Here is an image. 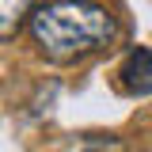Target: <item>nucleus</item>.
<instances>
[{
	"instance_id": "obj_4",
	"label": "nucleus",
	"mask_w": 152,
	"mask_h": 152,
	"mask_svg": "<svg viewBox=\"0 0 152 152\" xmlns=\"http://www.w3.org/2000/svg\"><path fill=\"white\" fill-rule=\"evenodd\" d=\"M72 152H126L118 137H80L72 145Z\"/></svg>"
},
{
	"instance_id": "obj_1",
	"label": "nucleus",
	"mask_w": 152,
	"mask_h": 152,
	"mask_svg": "<svg viewBox=\"0 0 152 152\" xmlns=\"http://www.w3.org/2000/svg\"><path fill=\"white\" fill-rule=\"evenodd\" d=\"M34 46L53 65H76L118 42V19L95 0H53L31 19Z\"/></svg>"
},
{
	"instance_id": "obj_3",
	"label": "nucleus",
	"mask_w": 152,
	"mask_h": 152,
	"mask_svg": "<svg viewBox=\"0 0 152 152\" xmlns=\"http://www.w3.org/2000/svg\"><path fill=\"white\" fill-rule=\"evenodd\" d=\"M38 8H42V0H0V42H12L34 19Z\"/></svg>"
},
{
	"instance_id": "obj_2",
	"label": "nucleus",
	"mask_w": 152,
	"mask_h": 152,
	"mask_svg": "<svg viewBox=\"0 0 152 152\" xmlns=\"http://www.w3.org/2000/svg\"><path fill=\"white\" fill-rule=\"evenodd\" d=\"M118 76H122V91H129V95H152V50L148 46L129 50L126 61H122V69H118Z\"/></svg>"
}]
</instances>
